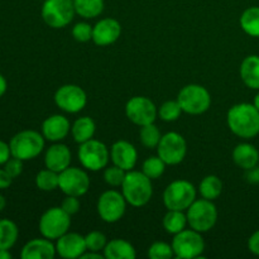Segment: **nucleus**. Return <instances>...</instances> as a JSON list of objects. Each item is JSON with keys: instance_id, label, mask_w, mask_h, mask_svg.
Here are the masks:
<instances>
[{"instance_id": "12", "label": "nucleus", "mask_w": 259, "mask_h": 259, "mask_svg": "<svg viewBox=\"0 0 259 259\" xmlns=\"http://www.w3.org/2000/svg\"><path fill=\"white\" fill-rule=\"evenodd\" d=\"M126 200L123 194L115 190L103 192L98 200V214L101 219L109 224L119 222L125 214Z\"/></svg>"}, {"instance_id": "33", "label": "nucleus", "mask_w": 259, "mask_h": 259, "mask_svg": "<svg viewBox=\"0 0 259 259\" xmlns=\"http://www.w3.org/2000/svg\"><path fill=\"white\" fill-rule=\"evenodd\" d=\"M164 169H166V163L158 156L148 157L142 166V172L151 180L159 179L164 174Z\"/></svg>"}, {"instance_id": "39", "label": "nucleus", "mask_w": 259, "mask_h": 259, "mask_svg": "<svg viewBox=\"0 0 259 259\" xmlns=\"http://www.w3.org/2000/svg\"><path fill=\"white\" fill-rule=\"evenodd\" d=\"M23 162L24 161H22V159L19 158H15V157L12 156L8 159L7 163L4 164V169L13 177V179H15V177H18L23 172Z\"/></svg>"}, {"instance_id": "30", "label": "nucleus", "mask_w": 259, "mask_h": 259, "mask_svg": "<svg viewBox=\"0 0 259 259\" xmlns=\"http://www.w3.org/2000/svg\"><path fill=\"white\" fill-rule=\"evenodd\" d=\"M240 27L250 37L259 38V7H250L240 17Z\"/></svg>"}, {"instance_id": "8", "label": "nucleus", "mask_w": 259, "mask_h": 259, "mask_svg": "<svg viewBox=\"0 0 259 259\" xmlns=\"http://www.w3.org/2000/svg\"><path fill=\"white\" fill-rule=\"evenodd\" d=\"M71 227V215L62 207H50L39 219V232L42 237L51 240H57L68 232Z\"/></svg>"}, {"instance_id": "37", "label": "nucleus", "mask_w": 259, "mask_h": 259, "mask_svg": "<svg viewBox=\"0 0 259 259\" xmlns=\"http://www.w3.org/2000/svg\"><path fill=\"white\" fill-rule=\"evenodd\" d=\"M86 242V248L90 252H100V250L105 249L106 244H108V240H106V237L101 232H98V230H94V232H90L85 237Z\"/></svg>"}, {"instance_id": "1", "label": "nucleus", "mask_w": 259, "mask_h": 259, "mask_svg": "<svg viewBox=\"0 0 259 259\" xmlns=\"http://www.w3.org/2000/svg\"><path fill=\"white\" fill-rule=\"evenodd\" d=\"M227 123L232 133L239 138H254L259 134V110L254 104H237L228 111Z\"/></svg>"}, {"instance_id": "31", "label": "nucleus", "mask_w": 259, "mask_h": 259, "mask_svg": "<svg viewBox=\"0 0 259 259\" xmlns=\"http://www.w3.org/2000/svg\"><path fill=\"white\" fill-rule=\"evenodd\" d=\"M58 181H60V174L50 168L42 169L35 176V185H37V187L46 192L55 191L56 189H58Z\"/></svg>"}, {"instance_id": "48", "label": "nucleus", "mask_w": 259, "mask_h": 259, "mask_svg": "<svg viewBox=\"0 0 259 259\" xmlns=\"http://www.w3.org/2000/svg\"><path fill=\"white\" fill-rule=\"evenodd\" d=\"M5 206H7V200H5V197L3 195H0V211L4 210Z\"/></svg>"}, {"instance_id": "44", "label": "nucleus", "mask_w": 259, "mask_h": 259, "mask_svg": "<svg viewBox=\"0 0 259 259\" xmlns=\"http://www.w3.org/2000/svg\"><path fill=\"white\" fill-rule=\"evenodd\" d=\"M245 179H247V181L249 182V184H259V166L247 169Z\"/></svg>"}, {"instance_id": "28", "label": "nucleus", "mask_w": 259, "mask_h": 259, "mask_svg": "<svg viewBox=\"0 0 259 259\" xmlns=\"http://www.w3.org/2000/svg\"><path fill=\"white\" fill-rule=\"evenodd\" d=\"M19 230L17 224L9 219L0 220V249H8L14 247L18 240Z\"/></svg>"}, {"instance_id": "38", "label": "nucleus", "mask_w": 259, "mask_h": 259, "mask_svg": "<svg viewBox=\"0 0 259 259\" xmlns=\"http://www.w3.org/2000/svg\"><path fill=\"white\" fill-rule=\"evenodd\" d=\"M72 37L73 39L80 43L89 42L90 39H93V27L86 22L77 23L72 28Z\"/></svg>"}, {"instance_id": "41", "label": "nucleus", "mask_w": 259, "mask_h": 259, "mask_svg": "<svg viewBox=\"0 0 259 259\" xmlns=\"http://www.w3.org/2000/svg\"><path fill=\"white\" fill-rule=\"evenodd\" d=\"M248 249L253 254L259 255V230L253 233L249 239H248Z\"/></svg>"}, {"instance_id": "6", "label": "nucleus", "mask_w": 259, "mask_h": 259, "mask_svg": "<svg viewBox=\"0 0 259 259\" xmlns=\"http://www.w3.org/2000/svg\"><path fill=\"white\" fill-rule=\"evenodd\" d=\"M196 200V189L186 180L172 181L163 192V204L167 210L185 211Z\"/></svg>"}, {"instance_id": "27", "label": "nucleus", "mask_w": 259, "mask_h": 259, "mask_svg": "<svg viewBox=\"0 0 259 259\" xmlns=\"http://www.w3.org/2000/svg\"><path fill=\"white\" fill-rule=\"evenodd\" d=\"M76 14L85 19L99 17L104 10V0H73Z\"/></svg>"}, {"instance_id": "9", "label": "nucleus", "mask_w": 259, "mask_h": 259, "mask_svg": "<svg viewBox=\"0 0 259 259\" xmlns=\"http://www.w3.org/2000/svg\"><path fill=\"white\" fill-rule=\"evenodd\" d=\"M77 156L83 168L98 172L108 166L109 159H110V152L103 142L90 139V141L80 144Z\"/></svg>"}, {"instance_id": "50", "label": "nucleus", "mask_w": 259, "mask_h": 259, "mask_svg": "<svg viewBox=\"0 0 259 259\" xmlns=\"http://www.w3.org/2000/svg\"><path fill=\"white\" fill-rule=\"evenodd\" d=\"M258 166H259V163H258Z\"/></svg>"}, {"instance_id": "5", "label": "nucleus", "mask_w": 259, "mask_h": 259, "mask_svg": "<svg viewBox=\"0 0 259 259\" xmlns=\"http://www.w3.org/2000/svg\"><path fill=\"white\" fill-rule=\"evenodd\" d=\"M186 211L187 224L196 232L206 233L217 224L218 210L214 202L210 200H195Z\"/></svg>"}, {"instance_id": "20", "label": "nucleus", "mask_w": 259, "mask_h": 259, "mask_svg": "<svg viewBox=\"0 0 259 259\" xmlns=\"http://www.w3.org/2000/svg\"><path fill=\"white\" fill-rule=\"evenodd\" d=\"M57 254L56 245L52 240L43 237L42 239H32L22 248L20 258L22 259H53Z\"/></svg>"}, {"instance_id": "32", "label": "nucleus", "mask_w": 259, "mask_h": 259, "mask_svg": "<svg viewBox=\"0 0 259 259\" xmlns=\"http://www.w3.org/2000/svg\"><path fill=\"white\" fill-rule=\"evenodd\" d=\"M139 138H141V143L143 144L146 148L153 149V148H157L162 136L159 129L157 128V125H154V123H151V124H147V125L141 126Z\"/></svg>"}, {"instance_id": "7", "label": "nucleus", "mask_w": 259, "mask_h": 259, "mask_svg": "<svg viewBox=\"0 0 259 259\" xmlns=\"http://www.w3.org/2000/svg\"><path fill=\"white\" fill-rule=\"evenodd\" d=\"M75 14L73 0H45L40 10L43 22L55 29L70 24Z\"/></svg>"}, {"instance_id": "15", "label": "nucleus", "mask_w": 259, "mask_h": 259, "mask_svg": "<svg viewBox=\"0 0 259 259\" xmlns=\"http://www.w3.org/2000/svg\"><path fill=\"white\" fill-rule=\"evenodd\" d=\"M125 115L133 124L143 126L154 123L158 110L151 99L146 96H134L126 103Z\"/></svg>"}, {"instance_id": "4", "label": "nucleus", "mask_w": 259, "mask_h": 259, "mask_svg": "<svg viewBox=\"0 0 259 259\" xmlns=\"http://www.w3.org/2000/svg\"><path fill=\"white\" fill-rule=\"evenodd\" d=\"M182 111L191 115H200L209 110L211 105V95L206 88L197 83H190L181 89L177 96Z\"/></svg>"}, {"instance_id": "14", "label": "nucleus", "mask_w": 259, "mask_h": 259, "mask_svg": "<svg viewBox=\"0 0 259 259\" xmlns=\"http://www.w3.org/2000/svg\"><path fill=\"white\" fill-rule=\"evenodd\" d=\"M58 189L68 196H83L90 189L89 175L77 167H67L60 172Z\"/></svg>"}, {"instance_id": "45", "label": "nucleus", "mask_w": 259, "mask_h": 259, "mask_svg": "<svg viewBox=\"0 0 259 259\" xmlns=\"http://www.w3.org/2000/svg\"><path fill=\"white\" fill-rule=\"evenodd\" d=\"M81 259H103L105 258L104 255L100 254V252H90V250H86L82 255L80 257Z\"/></svg>"}, {"instance_id": "43", "label": "nucleus", "mask_w": 259, "mask_h": 259, "mask_svg": "<svg viewBox=\"0 0 259 259\" xmlns=\"http://www.w3.org/2000/svg\"><path fill=\"white\" fill-rule=\"evenodd\" d=\"M13 177L5 171L4 168H0V190H5L12 185Z\"/></svg>"}, {"instance_id": "10", "label": "nucleus", "mask_w": 259, "mask_h": 259, "mask_svg": "<svg viewBox=\"0 0 259 259\" xmlns=\"http://www.w3.org/2000/svg\"><path fill=\"white\" fill-rule=\"evenodd\" d=\"M175 257L179 259H194L201 257L205 250V242L201 233L194 229H184L175 235L172 240Z\"/></svg>"}, {"instance_id": "29", "label": "nucleus", "mask_w": 259, "mask_h": 259, "mask_svg": "<svg viewBox=\"0 0 259 259\" xmlns=\"http://www.w3.org/2000/svg\"><path fill=\"white\" fill-rule=\"evenodd\" d=\"M187 217L180 210H168L163 218V228L168 234L176 235L186 228Z\"/></svg>"}, {"instance_id": "21", "label": "nucleus", "mask_w": 259, "mask_h": 259, "mask_svg": "<svg viewBox=\"0 0 259 259\" xmlns=\"http://www.w3.org/2000/svg\"><path fill=\"white\" fill-rule=\"evenodd\" d=\"M71 163V152L66 144L55 143L46 151L45 154V164L46 168H50L52 171L62 172Z\"/></svg>"}, {"instance_id": "34", "label": "nucleus", "mask_w": 259, "mask_h": 259, "mask_svg": "<svg viewBox=\"0 0 259 259\" xmlns=\"http://www.w3.org/2000/svg\"><path fill=\"white\" fill-rule=\"evenodd\" d=\"M182 113L181 105L177 100H168L161 105L158 110V115L164 121H175L180 118Z\"/></svg>"}, {"instance_id": "2", "label": "nucleus", "mask_w": 259, "mask_h": 259, "mask_svg": "<svg viewBox=\"0 0 259 259\" xmlns=\"http://www.w3.org/2000/svg\"><path fill=\"white\" fill-rule=\"evenodd\" d=\"M152 180L143 172L128 171L121 185V194L126 202L134 207H142L148 204L153 195Z\"/></svg>"}, {"instance_id": "11", "label": "nucleus", "mask_w": 259, "mask_h": 259, "mask_svg": "<svg viewBox=\"0 0 259 259\" xmlns=\"http://www.w3.org/2000/svg\"><path fill=\"white\" fill-rule=\"evenodd\" d=\"M187 153V143L181 134L176 132H169L162 136L158 146L157 154L159 158L169 166L180 164L185 159Z\"/></svg>"}, {"instance_id": "35", "label": "nucleus", "mask_w": 259, "mask_h": 259, "mask_svg": "<svg viewBox=\"0 0 259 259\" xmlns=\"http://www.w3.org/2000/svg\"><path fill=\"white\" fill-rule=\"evenodd\" d=\"M147 255L151 259H171L175 257V253L172 245L164 242H156L148 248Z\"/></svg>"}, {"instance_id": "25", "label": "nucleus", "mask_w": 259, "mask_h": 259, "mask_svg": "<svg viewBox=\"0 0 259 259\" xmlns=\"http://www.w3.org/2000/svg\"><path fill=\"white\" fill-rule=\"evenodd\" d=\"M95 131L96 124L90 116H81V118L76 119L75 123L71 126V134H72L73 141L78 144H82L93 139Z\"/></svg>"}, {"instance_id": "18", "label": "nucleus", "mask_w": 259, "mask_h": 259, "mask_svg": "<svg viewBox=\"0 0 259 259\" xmlns=\"http://www.w3.org/2000/svg\"><path fill=\"white\" fill-rule=\"evenodd\" d=\"M110 158L115 166L132 171L138 161V152L136 147L126 141H118L111 146Z\"/></svg>"}, {"instance_id": "3", "label": "nucleus", "mask_w": 259, "mask_h": 259, "mask_svg": "<svg viewBox=\"0 0 259 259\" xmlns=\"http://www.w3.org/2000/svg\"><path fill=\"white\" fill-rule=\"evenodd\" d=\"M9 147L13 157L22 161H30L42 153L45 137L35 131H23L10 139Z\"/></svg>"}, {"instance_id": "23", "label": "nucleus", "mask_w": 259, "mask_h": 259, "mask_svg": "<svg viewBox=\"0 0 259 259\" xmlns=\"http://www.w3.org/2000/svg\"><path fill=\"white\" fill-rule=\"evenodd\" d=\"M242 81L253 90H259V56L250 55L243 60L240 65Z\"/></svg>"}, {"instance_id": "19", "label": "nucleus", "mask_w": 259, "mask_h": 259, "mask_svg": "<svg viewBox=\"0 0 259 259\" xmlns=\"http://www.w3.org/2000/svg\"><path fill=\"white\" fill-rule=\"evenodd\" d=\"M70 131L71 125L68 119L60 114L48 116L42 124V134L45 139L55 143L63 141L68 136Z\"/></svg>"}, {"instance_id": "49", "label": "nucleus", "mask_w": 259, "mask_h": 259, "mask_svg": "<svg viewBox=\"0 0 259 259\" xmlns=\"http://www.w3.org/2000/svg\"><path fill=\"white\" fill-rule=\"evenodd\" d=\"M253 104H254L255 108H257L258 110H259V93L257 94V95H255V98H254V103H253Z\"/></svg>"}, {"instance_id": "13", "label": "nucleus", "mask_w": 259, "mask_h": 259, "mask_svg": "<svg viewBox=\"0 0 259 259\" xmlns=\"http://www.w3.org/2000/svg\"><path fill=\"white\" fill-rule=\"evenodd\" d=\"M55 103L61 110L70 114L80 113L88 104V95L78 85L67 83L57 89L55 93Z\"/></svg>"}, {"instance_id": "26", "label": "nucleus", "mask_w": 259, "mask_h": 259, "mask_svg": "<svg viewBox=\"0 0 259 259\" xmlns=\"http://www.w3.org/2000/svg\"><path fill=\"white\" fill-rule=\"evenodd\" d=\"M199 192L200 195H201L202 199L214 201V200H217L223 192L222 180L218 176H215V175H209V176L204 177L202 181L200 182Z\"/></svg>"}, {"instance_id": "47", "label": "nucleus", "mask_w": 259, "mask_h": 259, "mask_svg": "<svg viewBox=\"0 0 259 259\" xmlns=\"http://www.w3.org/2000/svg\"><path fill=\"white\" fill-rule=\"evenodd\" d=\"M12 254L9 253L8 249H0V259H10Z\"/></svg>"}, {"instance_id": "17", "label": "nucleus", "mask_w": 259, "mask_h": 259, "mask_svg": "<svg viewBox=\"0 0 259 259\" xmlns=\"http://www.w3.org/2000/svg\"><path fill=\"white\" fill-rule=\"evenodd\" d=\"M88 250L85 237L78 233H66L60 237L56 243V252L61 258L76 259L80 258Z\"/></svg>"}, {"instance_id": "40", "label": "nucleus", "mask_w": 259, "mask_h": 259, "mask_svg": "<svg viewBox=\"0 0 259 259\" xmlns=\"http://www.w3.org/2000/svg\"><path fill=\"white\" fill-rule=\"evenodd\" d=\"M61 207H62L68 215L77 214L78 210H80V201H78V197L66 195L65 200H63L62 204H61Z\"/></svg>"}, {"instance_id": "24", "label": "nucleus", "mask_w": 259, "mask_h": 259, "mask_svg": "<svg viewBox=\"0 0 259 259\" xmlns=\"http://www.w3.org/2000/svg\"><path fill=\"white\" fill-rule=\"evenodd\" d=\"M104 257L106 259H134L137 257V252L133 245L126 240L113 239L106 244Z\"/></svg>"}, {"instance_id": "22", "label": "nucleus", "mask_w": 259, "mask_h": 259, "mask_svg": "<svg viewBox=\"0 0 259 259\" xmlns=\"http://www.w3.org/2000/svg\"><path fill=\"white\" fill-rule=\"evenodd\" d=\"M233 161L242 169L253 168L259 163V152L253 144L240 143L233 151Z\"/></svg>"}, {"instance_id": "42", "label": "nucleus", "mask_w": 259, "mask_h": 259, "mask_svg": "<svg viewBox=\"0 0 259 259\" xmlns=\"http://www.w3.org/2000/svg\"><path fill=\"white\" fill-rule=\"evenodd\" d=\"M10 157H12V152H10L9 144L5 143L4 141H0V166L7 163Z\"/></svg>"}, {"instance_id": "46", "label": "nucleus", "mask_w": 259, "mask_h": 259, "mask_svg": "<svg viewBox=\"0 0 259 259\" xmlns=\"http://www.w3.org/2000/svg\"><path fill=\"white\" fill-rule=\"evenodd\" d=\"M7 88H8L7 80H5L4 76L0 73V98H2L5 93H7Z\"/></svg>"}, {"instance_id": "36", "label": "nucleus", "mask_w": 259, "mask_h": 259, "mask_svg": "<svg viewBox=\"0 0 259 259\" xmlns=\"http://www.w3.org/2000/svg\"><path fill=\"white\" fill-rule=\"evenodd\" d=\"M126 172L128 171L113 164V166L110 167H105V171H104V180H105L106 184L110 185V186L113 187L121 186L124 182V179H125Z\"/></svg>"}, {"instance_id": "16", "label": "nucleus", "mask_w": 259, "mask_h": 259, "mask_svg": "<svg viewBox=\"0 0 259 259\" xmlns=\"http://www.w3.org/2000/svg\"><path fill=\"white\" fill-rule=\"evenodd\" d=\"M121 34V25L114 18H104L93 27V40L96 46L105 47L115 43Z\"/></svg>"}]
</instances>
